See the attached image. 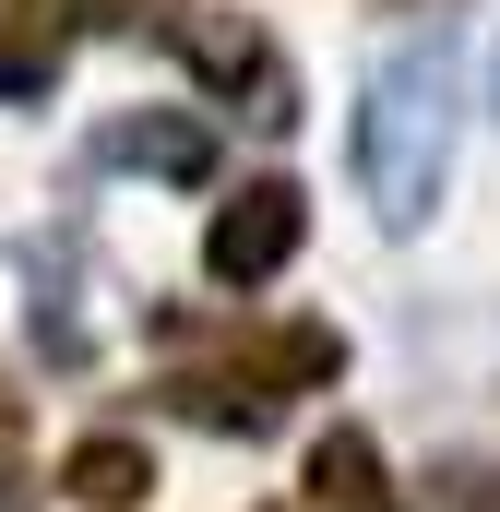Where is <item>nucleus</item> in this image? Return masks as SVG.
<instances>
[{
  "instance_id": "nucleus-3",
  "label": "nucleus",
  "mask_w": 500,
  "mask_h": 512,
  "mask_svg": "<svg viewBox=\"0 0 500 512\" xmlns=\"http://www.w3.org/2000/svg\"><path fill=\"white\" fill-rule=\"evenodd\" d=\"M298 239H310L298 179H239V191L215 203V227H203V274H215V286H262V274H286Z\"/></svg>"
},
{
  "instance_id": "nucleus-7",
  "label": "nucleus",
  "mask_w": 500,
  "mask_h": 512,
  "mask_svg": "<svg viewBox=\"0 0 500 512\" xmlns=\"http://www.w3.org/2000/svg\"><path fill=\"white\" fill-rule=\"evenodd\" d=\"M0 96H48V36H0Z\"/></svg>"
},
{
  "instance_id": "nucleus-2",
  "label": "nucleus",
  "mask_w": 500,
  "mask_h": 512,
  "mask_svg": "<svg viewBox=\"0 0 500 512\" xmlns=\"http://www.w3.org/2000/svg\"><path fill=\"white\" fill-rule=\"evenodd\" d=\"M179 60H191L239 120H262V131L298 120V72L274 60V36H262L250 12H179Z\"/></svg>"
},
{
  "instance_id": "nucleus-5",
  "label": "nucleus",
  "mask_w": 500,
  "mask_h": 512,
  "mask_svg": "<svg viewBox=\"0 0 500 512\" xmlns=\"http://www.w3.org/2000/svg\"><path fill=\"white\" fill-rule=\"evenodd\" d=\"M310 512H393V477H381L370 429H322L310 441Z\"/></svg>"
},
{
  "instance_id": "nucleus-9",
  "label": "nucleus",
  "mask_w": 500,
  "mask_h": 512,
  "mask_svg": "<svg viewBox=\"0 0 500 512\" xmlns=\"http://www.w3.org/2000/svg\"><path fill=\"white\" fill-rule=\"evenodd\" d=\"M489 96H500V48H489Z\"/></svg>"
},
{
  "instance_id": "nucleus-10",
  "label": "nucleus",
  "mask_w": 500,
  "mask_h": 512,
  "mask_svg": "<svg viewBox=\"0 0 500 512\" xmlns=\"http://www.w3.org/2000/svg\"><path fill=\"white\" fill-rule=\"evenodd\" d=\"M286 512H310V501H286Z\"/></svg>"
},
{
  "instance_id": "nucleus-1",
  "label": "nucleus",
  "mask_w": 500,
  "mask_h": 512,
  "mask_svg": "<svg viewBox=\"0 0 500 512\" xmlns=\"http://www.w3.org/2000/svg\"><path fill=\"white\" fill-rule=\"evenodd\" d=\"M453 143H465V72H453V36L417 24L405 48H381L370 84H358V179H370V215L393 239L441 215Z\"/></svg>"
},
{
  "instance_id": "nucleus-8",
  "label": "nucleus",
  "mask_w": 500,
  "mask_h": 512,
  "mask_svg": "<svg viewBox=\"0 0 500 512\" xmlns=\"http://www.w3.org/2000/svg\"><path fill=\"white\" fill-rule=\"evenodd\" d=\"M12 501H24V489H12V465H0V512H12Z\"/></svg>"
},
{
  "instance_id": "nucleus-6",
  "label": "nucleus",
  "mask_w": 500,
  "mask_h": 512,
  "mask_svg": "<svg viewBox=\"0 0 500 512\" xmlns=\"http://www.w3.org/2000/svg\"><path fill=\"white\" fill-rule=\"evenodd\" d=\"M60 489H72L84 512H143V489H155V453H143V441H120V429H96V441H72Z\"/></svg>"
},
{
  "instance_id": "nucleus-4",
  "label": "nucleus",
  "mask_w": 500,
  "mask_h": 512,
  "mask_svg": "<svg viewBox=\"0 0 500 512\" xmlns=\"http://www.w3.org/2000/svg\"><path fill=\"white\" fill-rule=\"evenodd\" d=\"M96 167H143V179H215V131L191 120V108H131V120L96 131Z\"/></svg>"
}]
</instances>
